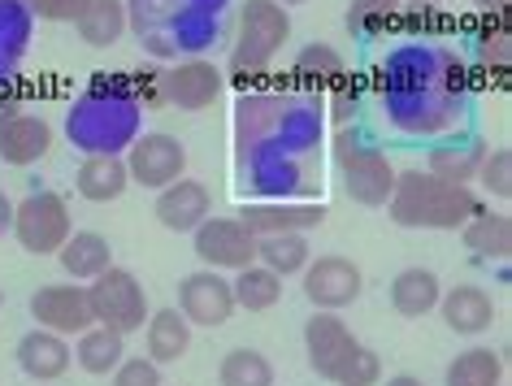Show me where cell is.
<instances>
[{"instance_id": "7", "label": "cell", "mask_w": 512, "mask_h": 386, "mask_svg": "<svg viewBox=\"0 0 512 386\" xmlns=\"http://www.w3.org/2000/svg\"><path fill=\"white\" fill-rule=\"evenodd\" d=\"M300 282H304V300H309L317 313H343L361 300L365 291V274L352 256H339V252H326L309 261L300 269Z\"/></svg>"}, {"instance_id": "1", "label": "cell", "mask_w": 512, "mask_h": 386, "mask_svg": "<svg viewBox=\"0 0 512 386\" xmlns=\"http://www.w3.org/2000/svg\"><path fill=\"white\" fill-rule=\"evenodd\" d=\"M66 135L87 157H118L122 148H131V139L139 135V100L131 92V79L96 83L70 109Z\"/></svg>"}, {"instance_id": "4", "label": "cell", "mask_w": 512, "mask_h": 386, "mask_svg": "<svg viewBox=\"0 0 512 386\" xmlns=\"http://www.w3.org/2000/svg\"><path fill=\"white\" fill-rule=\"evenodd\" d=\"M335 165H339V178H343V187H348V196L356 204H365V209H382V204L391 200L395 165L369 135L343 131L335 139Z\"/></svg>"}, {"instance_id": "39", "label": "cell", "mask_w": 512, "mask_h": 386, "mask_svg": "<svg viewBox=\"0 0 512 386\" xmlns=\"http://www.w3.org/2000/svg\"><path fill=\"white\" fill-rule=\"evenodd\" d=\"M378 386H426V382L413 378V373H395V378H382Z\"/></svg>"}, {"instance_id": "21", "label": "cell", "mask_w": 512, "mask_h": 386, "mask_svg": "<svg viewBox=\"0 0 512 386\" xmlns=\"http://www.w3.org/2000/svg\"><path fill=\"white\" fill-rule=\"evenodd\" d=\"M439 295H443V282L434 269L408 265L391 278V308L400 317H430L439 308Z\"/></svg>"}, {"instance_id": "42", "label": "cell", "mask_w": 512, "mask_h": 386, "mask_svg": "<svg viewBox=\"0 0 512 386\" xmlns=\"http://www.w3.org/2000/svg\"><path fill=\"white\" fill-rule=\"evenodd\" d=\"M35 386H57V382H35Z\"/></svg>"}, {"instance_id": "22", "label": "cell", "mask_w": 512, "mask_h": 386, "mask_svg": "<svg viewBox=\"0 0 512 386\" xmlns=\"http://www.w3.org/2000/svg\"><path fill=\"white\" fill-rule=\"evenodd\" d=\"M460 239H465V248L478 256V261H508L512 256V222H508V213H491L486 204L469 217L465 226H460Z\"/></svg>"}, {"instance_id": "6", "label": "cell", "mask_w": 512, "mask_h": 386, "mask_svg": "<svg viewBox=\"0 0 512 386\" xmlns=\"http://www.w3.org/2000/svg\"><path fill=\"white\" fill-rule=\"evenodd\" d=\"M9 230L31 256H57V248L74 230L70 204L57 191H31L22 204H14V226Z\"/></svg>"}, {"instance_id": "11", "label": "cell", "mask_w": 512, "mask_h": 386, "mask_svg": "<svg viewBox=\"0 0 512 386\" xmlns=\"http://www.w3.org/2000/svg\"><path fill=\"white\" fill-rule=\"evenodd\" d=\"M31 317L40 330H53V334H83L92 326V300H87V287L83 282H48L31 295Z\"/></svg>"}, {"instance_id": "13", "label": "cell", "mask_w": 512, "mask_h": 386, "mask_svg": "<svg viewBox=\"0 0 512 386\" xmlns=\"http://www.w3.org/2000/svg\"><path fill=\"white\" fill-rule=\"evenodd\" d=\"M356 347H361V339L352 334L343 313H313L309 326H304V352H309V365H313L317 378H326V382L339 378V369L352 360Z\"/></svg>"}, {"instance_id": "38", "label": "cell", "mask_w": 512, "mask_h": 386, "mask_svg": "<svg viewBox=\"0 0 512 386\" xmlns=\"http://www.w3.org/2000/svg\"><path fill=\"white\" fill-rule=\"evenodd\" d=\"M14 226V204H9V196H0V235Z\"/></svg>"}, {"instance_id": "3", "label": "cell", "mask_w": 512, "mask_h": 386, "mask_svg": "<svg viewBox=\"0 0 512 386\" xmlns=\"http://www.w3.org/2000/svg\"><path fill=\"white\" fill-rule=\"evenodd\" d=\"M287 40H291V14L278 0H243L230 70H235L239 79H256V74H265L274 66L278 48Z\"/></svg>"}, {"instance_id": "28", "label": "cell", "mask_w": 512, "mask_h": 386, "mask_svg": "<svg viewBox=\"0 0 512 386\" xmlns=\"http://www.w3.org/2000/svg\"><path fill=\"white\" fill-rule=\"evenodd\" d=\"M230 291H235V308H248V313H270V308L283 300V278L265 265H243L230 278Z\"/></svg>"}, {"instance_id": "35", "label": "cell", "mask_w": 512, "mask_h": 386, "mask_svg": "<svg viewBox=\"0 0 512 386\" xmlns=\"http://www.w3.org/2000/svg\"><path fill=\"white\" fill-rule=\"evenodd\" d=\"M109 386H165V382H161V365H152L148 356H122Z\"/></svg>"}, {"instance_id": "19", "label": "cell", "mask_w": 512, "mask_h": 386, "mask_svg": "<svg viewBox=\"0 0 512 386\" xmlns=\"http://www.w3.org/2000/svg\"><path fill=\"white\" fill-rule=\"evenodd\" d=\"M439 313L447 321V330L456 334H486L495 321V300L491 291L473 287V282H460V287L439 295Z\"/></svg>"}, {"instance_id": "27", "label": "cell", "mask_w": 512, "mask_h": 386, "mask_svg": "<svg viewBox=\"0 0 512 386\" xmlns=\"http://www.w3.org/2000/svg\"><path fill=\"white\" fill-rule=\"evenodd\" d=\"M443 386H504V356L491 347H465L443 369Z\"/></svg>"}, {"instance_id": "26", "label": "cell", "mask_w": 512, "mask_h": 386, "mask_svg": "<svg viewBox=\"0 0 512 386\" xmlns=\"http://www.w3.org/2000/svg\"><path fill=\"white\" fill-rule=\"evenodd\" d=\"M74 187H79L83 200L92 204H113L126 196L131 187V174H126V161L122 157H87L74 174Z\"/></svg>"}, {"instance_id": "8", "label": "cell", "mask_w": 512, "mask_h": 386, "mask_svg": "<svg viewBox=\"0 0 512 386\" xmlns=\"http://www.w3.org/2000/svg\"><path fill=\"white\" fill-rule=\"evenodd\" d=\"M222 87H226V74L217 70L213 61H204V57H187V61H174V66L157 70L161 105H174L183 113H200V109L217 105Z\"/></svg>"}, {"instance_id": "29", "label": "cell", "mask_w": 512, "mask_h": 386, "mask_svg": "<svg viewBox=\"0 0 512 386\" xmlns=\"http://www.w3.org/2000/svg\"><path fill=\"white\" fill-rule=\"evenodd\" d=\"M309 261H313V248H309V239L304 235H265V239H256V265L274 269L283 282L296 278Z\"/></svg>"}, {"instance_id": "30", "label": "cell", "mask_w": 512, "mask_h": 386, "mask_svg": "<svg viewBox=\"0 0 512 386\" xmlns=\"http://www.w3.org/2000/svg\"><path fill=\"white\" fill-rule=\"evenodd\" d=\"M217 382L222 386H274V365L256 347H230L217 365Z\"/></svg>"}, {"instance_id": "9", "label": "cell", "mask_w": 512, "mask_h": 386, "mask_svg": "<svg viewBox=\"0 0 512 386\" xmlns=\"http://www.w3.org/2000/svg\"><path fill=\"white\" fill-rule=\"evenodd\" d=\"M191 248L209 269L217 274H235L243 265H256V235L239 217H204V222L191 230Z\"/></svg>"}, {"instance_id": "31", "label": "cell", "mask_w": 512, "mask_h": 386, "mask_svg": "<svg viewBox=\"0 0 512 386\" xmlns=\"http://www.w3.org/2000/svg\"><path fill=\"white\" fill-rule=\"evenodd\" d=\"M296 74H300L304 83H313V92H322L326 83L343 79V57L330 44H309V48H300Z\"/></svg>"}, {"instance_id": "32", "label": "cell", "mask_w": 512, "mask_h": 386, "mask_svg": "<svg viewBox=\"0 0 512 386\" xmlns=\"http://www.w3.org/2000/svg\"><path fill=\"white\" fill-rule=\"evenodd\" d=\"M400 14V0H352L348 5V31L369 40V35L387 31V22Z\"/></svg>"}, {"instance_id": "20", "label": "cell", "mask_w": 512, "mask_h": 386, "mask_svg": "<svg viewBox=\"0 0 512 386\" xmlns=\"http://www.w3.org/2000/svg\"><path fill=\"white\" fill-rule=\"evenodd\" d=\"M57 265L70 274V282H92L113 265V248L100 230H70V239L57 248Z\"/></svg>"}, {"instance_id": "23", "label": "cell", "mask_w": 512, "mask_h": 386, "mask_svg": "<svg viewBox=\"0 0 512 386\" xmlns=\"http://www.w3.org/2000/svg\"><path fill=\"white\" fill-rule=\"evenodd\" d=\"M486 152L491 148H486L478 135H456V139H447V144H439L430 152V174L447 178V183L469 187L473 178H478V170H482Z\"/></svg>"}, {"instance_id": "36", "label": "cell", "mask_w": 512, "mask_h": 386, "mask_svg": "<svg viewBox=\"0 0 512 386\" xmlns=\"http://www.w3.org/2000/svg\"><path fill=\"white\" fill-rule=\"evenodd\" d=\"M27 14H40L48 22H74L83 9V0H18Z\"/></svg>"}, {"instance_id": "14", "label": "cell", "mask_w": 512, "mask_h": 386, "mask_svg": "<svg viewBox=\"0 0 512 386\" xmlns=\"http://www.w3.org/2000/svg\"><path fill=\"white\" fill-rule=\"evenodd\" d=\"M239 222L252 230L256 239L265 235H304V230L326 222L322 200H252L239 209Z\"/></svg>"}, {"instance_id": "12", "label": "cell", "mask_w": 512, "mask_h": 386, "mask_svg": "<svg viewBox=\"0 0 512 386\" xmlns=\"http://www.w3.org/2000/svg\"><path fill=\"white\" fill-rule=\"evenodd\" d=\"M178 313H183L191 326H226L235 317V291H230V278L217 274V269H196L178 282Z\"/></svg>"}, {"instance_id": "16", "label": "cell", "mask_w": 512, "mask_h": 386, "mask_svg": "<svg viewBox=\"0 0 512 386\" xmlns=\"http://www.w3.org/2000/svg\"><path fill=\"white\" fill-rule=\"evenodd\" d=\"M152 213H157V222L165 230H174V235H191L204 217L213 213V196L209 187L196 183V178H178V183L161 187L157 191V204H152Z\"/></svg>"}, {"instance_id": "24", "label": "cell", "mask_w": 512, "mask_h": 386, "mask_svg": "<svg viewBox=\"0 0 512 386\" xmlns=\"http://www.w3.org/2000/svg\"><path fill=\"white\" fill-rule=\"evenodd\" d=\"M74 365H79L83 373H92V378H105V373H113L122 365V356H126V334L118 330H109V326H87L79 339H74Z\"/></svg>"}, {"instance_id": "2", "label": "cell", "mask_w": 512, "mask_h": 386, "mask_svg": "<svg viewBox=\"0 0 512 386\" xmlns=\"http://www.w3.org/2000/svg\"><path fill=\"white\" fill-rule=\"evenodd\" d=\"M387 209L395 217V226H413V230H460L473 213L482 209V200L469 187L447 183V178L430 170H404L395 174Z\"/></svg>"}, {"instance_id": "34", "label": "cell", "mask_w": 512, "mask_h": 386, "mask_svg": "<svg viewBox=\"0 0 512 386\" xmlns=\"http://www.w3.org/2000/svg\"><path fill=\"white\" fill-rule=\"evenodd\" d=\"M478 183L491 191V196H499V200L512 196V152L508 148L486 152V161H482V170H478Z\"/></svg>"}, {"instance_id": "18", "label": "cell", "mask_w": 512, "mask_h": 386, "mask_svg": "<svg viewBox=\"0 0 512 386\" xmlns=\"http://www.w3.org/2000/svg\"><path fill=\"white\" fill-rule=\"evenodd\" d=\"M144 356L152 365H174V360H183L191 352V321L178 313V308H157V313H148L144 326Z\"/></svg>"}, {"instance_id": "15", "label": "cell", "mask_w": 512, "mask_h": 386, "mask_svg": "<svg viewBox=\"0 0 512 386\" xmlns=\"http://www.w3.org/2000/svg\"><path fill=\"white\" fill-rule=\"evenodd\" d=\"M53 148V126H48L40 113H0V165H14V170H27Z\"/></svg>"}, {"instance_id": "10", "label": "cell", "mask_w": 512, "mask_h": 386, "mask_svg": "<svg viewBox=\"0 0 512 386\" xmlns=\"http://www.w3.org/2000/svg\"><path fill=\"white\" fill-rule=\"evenodd\" d=\"M122 161H126L131 183L148 187V191H161V187H170V183H178V178L187 174V148L178 144L174 135H165V131L135 135Z\"/></svg>"}, {"instance_id": "41", "label": "cell", "mask_w": 512, "mask_h": 386, "mask_svg": "<svg viewBox=\"0 0 512 386\" xmlns=\"http://www.w3.org/2000/svg\"><path fill=\"white\" fill-rule=\"evenodd\" d=\"M417 5H439V0H417Z\"/></svg>"}, {"instance_id": "37", "label": "cell", "mask_w": 512, "mask_h": 386, "mask_svg": "<svg viewBox=\"0 0 512 386\" xmlns=\"http://www.w3.org/2000/svg\"><path fill=\"white\" fill-rule=\"evenodd\" d=\"M473 5H478V9H482V14H495V18H504L508 0H473Z\"/></svg>"}, {"instance_id": "5", "label": "cell", "mask_w": 512, "mask_h": 386, "mask_svg": "<svg viewBox=\"0 0 512 386\" xmlns=\"http://www.w3.org/2000/svg\"><path fill=\"white\" fill-rule=\"evenodd\" d=\"M87 300H92V317L96 326H109L118 334H135L148 321V291L131 269L109 265L100 278L87 282Z\"/></svg>"}, {"instance_id": "40", "label": "cell", "mask_w": 512, "mask_h": 386, "mask_svg": "<svg viewBox=\"0 0 512 386\" xmlns=\"http://www.w3.org/2000/svg\"><path fill=\"white\" fill-rule=\"evenodd\" d=\"M278 5H283V9H296V5H304V0H278Z\"/></svg>"}, {"instance_id": "17", "label": "cell", "mask_w": 512, "mask_h": 386, "mask_svg": "<svg viewBox=\"0 0 512 386\" xmlns=\"http://www.w3.org/2000/svg\"><path fill=\"white\" fill-rule=\"evenodd\" d=\"M14 356H18V369L27 373L31 382H61L74 365L66 334H53V330H40V326H35L31 334H22Z\"/></svg>"}, {"instance_id": "25", "label": "cell", "mask_w": 512, "mask_h": 386, "mask_svg": "<svg viewBox=\"0 0 512 386\" xmlns=\"http://www.w3.org/2000/svg\"><path fill=\"white\" fill-rule=\"evenodd\" d=\"M131 27L126 18V0H83L79 18H74V31H79L83 44L92 48H113Z\"/></svg>"}, {"instance_id": "43", "label": "cell", "mask_w": 512, "mask_h": 386, "mask_svg": "<svg viewBox=\"0 0 512 386\" xmlns=\"http://www.w3.org/2000/svg\"><path fill=\"white\" fill-rule=\"evenodd\" d=\"M0 308H5V295H0Z\"/></svg>"}, {"instance_id": "33", "label": "cell", "mask_w": 512, "mask_h": 386, "mask_svg": "<svg viewBox=\"0 0 512 386\" xmlns=\"http://www.w3.org/2000/svg\"><path fill=\"white\" fill-rule=\"evenodd\" d=\"M27 40V9L18 0H0V70L14 66Z\"/></svg>"}]
</instances>
